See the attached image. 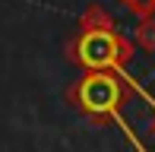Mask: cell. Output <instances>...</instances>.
I'll return each instance as SVG.
<instances>
[{
	"label": "cell",
	"mask_w": 155,
	"mask_h": 152,
	"mask_svg": "<svg viewBox=\"0 0 155 152\" xmlns=\"http://www.w3.org/2000/svg\"><path fill=\"white\" fill-rule=\"evenodd\" d=\"M92 29H117L114 16H111L104 6H98V3H89L86 13L79 16V32H92Z\"/></svg>",
	"instance_id": "3"
},
{
	"label": "cell",
	"mask_w": 155,
	"mask_h": 152,
	"mask_svg": "<svg viewBox=\"0 0 155 152\" xmlns=\"http://www.w3.org/2000/svg\"><path fill=\"white\" fill-rule=\"evenodd\" d=\"M133 45L117 29H92V32H76L70 41V60L82 70H114L124 73L127 64L133 60Z\"/></svg>",
	"instance_id": "2"
},
{
	"label": "cell",
	"mask_w": 155,
	"mask_h": 152,
	"mask_svg": "<svg viewBox=\"0 0 155 152\" xmlns=\"http://www.w3.org/2000/svg\"><path fill=\"white\" fill-rule=\"evenodd\" d=\"M149 136L155 140V108H152V121H149Z\"/></svg>",
	"instance_id": "6"
},
{
	"label": "cell",
	"mask_w": 155,
	"mask_h": 152,
	"mask_svg": "<svg viewBox=\"0 0 155 152\" xmlns=\"http://www.w3.org/2000/svg\"><path fill=\"white\" fill-rule=\"evenodd\" d=\"M127 79L114 70H86V76L73 82L70 101L79 114H86L92 124H111L120 121V111L127 105Z\"/></svg>",
	"instance_id": "1"
},
{
	"label": "cell",
	"mask_w": 155,
	"mask_h": 152,
	"mask_svg": "<svg viewBox=\"0 0 155 152\" xmlns=\"http://www.w3.org/2000/svg\"><path fill=\"white\" fill-rule=\"evenodd\" d=\"M133 45L143 48L146 54H155V16H143L133 32Z\"/></svg>",
	"instance_id": "4"
},
{
	"label": "cell",
	"mask_w": 155,
	"mask_h": 152,
	"mask_svg": "<svg viewBox=\"0 0 155 152\" xmlns=\"http://www.w3.org/2000/svg\"><path fill=\"white\" fill-rule=\"evenodd\" d=\"M127 10L133 13V16H155V0H120Z\"/></svg>",
	"instance_id": "5"
}]
</instances>
